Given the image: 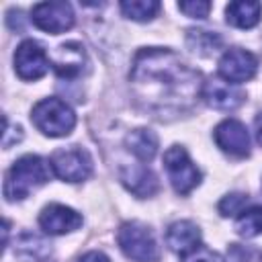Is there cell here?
I'll return each instance as SVG.
<instances>
[{"label":"cell","mask_w":262,"mask_h":262,"mask_svg":"<svg viewBox=\"0 0 262 262\" xmlns=\"http://www.w3.org/2000/svg\"><path fill=\"white\" fill-rule=\"evenodd\" d=\"M131 90L143 111L156 117L180 115L199 100L203 78L170 49L147 47L137 51L131 66Z\"/></svg>","instance_id":"cell-1"},{"label":"cell","mask_w":262,"mask_h":262,"mask_svg":"<svg viewBox=\"0 0 262 262\" xmlns=\"http://www.w3.org/2000/svg\"><path fill=\"white\" fill-rule=\"evenodd\" d=\"M49 168L51 166L41 156L27 154V156L18 158L10 166V170L6 172V178H4L6 201H23L35 188L43 186L51 176Z\"/></svg>","instance_id":"cell-2"},{"label":"cell","mask_w":262,"mask_h":262,"mask_svg":"<svg viewBox=\"0 0 262 262\" xmlns=\"http://www.w3.org/2000/svg\"><path fill=\"white\" fill-rule=\"evenodd\" d=\"M31 121L47 137H66L76 127V115L72 106L57 96L39 100L31 111Z\"/></svg>","instance_id":"cell-3"},{"label":"cell","mask_w":262,"mask_h":262,"mask_svg":"<svg viewBox=\"0 0 262 262\" xmlns=\"http://www.w3.org/2000/svg\"><path fill=\"white\" fill-rule=\"evenodd\" d=\"M121 252L135 262H158L160 248L151 229L139 221H125L117 231Z\"/></svg>","instance_id":"cell-4"},{"label":"cell","mask_w":262,"mask_h":262,"mask_svg":"<svg viewBox=\"0 0 262 262\" xmlns=\"http://www.w3.org/2000/svg\"><path fill=\"white\" fill-rule=\"evenodd\" d=\"M164 168L168 172L170 184L178 194H188L201 184V170L192 164L182 145H172L164 154Z\"/></svg>","instance_id":"cell-5"},{"label":"cell","mask_w":262,"mask_h":262,"mask_svg":"<svg viewBox=\"0 0 262 262\" xmlns=\"http://www.w3.org/2000/svg\"><path fill=\"white\" fill-rule=\"evenodd\" d=\"M49 166L63 182H82L92 174V158L80 145L57 149L49 158Z\"/></svg>","instance_id":"cell-6"},{"label":"cell","mask_w":262,"mask_h":262,"mask_svg":"<svg viewBox=\"0 0 262 262\" xmlns=\"http://www.w3.org/2000/svg\"><path fill=\"white\" fill-rule=\"evenodd\" d=\"M31 18L35 27H39L45 33L59 35L66 33L74 27V8L70 2L63 0H53V2H39L31 10Z\"/></svg>","instance_id":"cell-7"},{"label":"cell","mask_w":262,"mask_h":262,"mask_svg":"<svg viewBox=\"0 0 262 262\" xmlns=\"http://www.w3.org/2000/svg\"><path fill=\"white\" fill-rule=\"evenodd\" d=\"M51 66V57L45 53L41 43L27 39L14 51V72L20 80L35 82L47 74Z\"/></svg>","instance_id":"cell-8"},{"label":"cell","mask_w":262,"mask_h":262,"mask_svg":"<svg viewBox=\"0 0 262 262\" xmlns=\"http://www.w3.org/2000/svg\"><path fill=\"white\" fill-rule=\"evenodd\" d=\"M258 57L252 51L233 47L227 49L219 59V76L229 84H242L256 76Z\"/></svg>","instance_id":"cell-9"},{"label":"cell","mask_w":262,"mask_h":262,"mask_svg":"<svg viewBox=\"0 0 262 262\" xmlns=\"http://www.w3.org/2000/svg\"><path fill=\"white\" fill-rule=\"evenodd\" d=\"M217 147L231 158H248L250 156V133L246 125L237 119L221 121L213 131Z\"/></svg>","instance_id":"cell-10"},{"label":"cell","mask_w":262,"mask_h":262,"mask_svg":"<svg viewBox=\"0 0 262 262\" xmlns=\"http://www.w3.org/2000/svg\"><path fill=\"white\" fill-rule=\"evenodd\" d=\"M82 221L84 219L78 211L59 203H51L39 213V227L49 235H63L76 231L82 225Z\"/></svg>","instance_id":"cell-11"},{"label":"cell","mask_w":262,"mask_h":262,"mask_svg":"<svg viewBox=\"0 0 262 262\" xmlns=\"http://www.w3.org/2000/svg\"><path fill=\"white\" fill-rule=\"evenodd\" d=\"M201 98L213 108L233 111L246 100V94L242 90H237L233 84H229V82H225L221 78H211V80L203 82Z\"/></svg>","instance_id":"cell-12"},{"label":"cell","mask_w":262,"mask_h":262,"mask_svg":"<svg viewBox=\"0 0 262 262\" xmlns=\"http://www.w3.org/2000/svg\"><path fill=\"white\" fill-rule=\"evenodd\" d=\"M86 63V53L80 43H63L57 47L55 55L51 57V66L59 78H76L82 74Z\"/></svg>","instance_id":"cell-13"},{"label":"cell","mask_w":262,"mask_h":262,"mask_svg":"<svg viewBox=\"0 0 262 262\" xmlns=\"http://www.w3.org/2000/svg\"><path fill=\"white\" fill-rule=\"evenodd\" d=\"M166 244L174 254H188L201 246V229L192 221H174L166 231Z\"/></svg>","instance_id":"cell-14"},{"label":"cell","mask_w":262,"mask_h":262,"mask_svg":"<svg viewBox=\"0 0 262 262\" xmlns=\"http://www.w3.org/2000/svg\"><path fill=\"white\" fill-rule=\"evenodd\" d=\"M121 182L125 184L127 190H131L135 196L145 199L158 192V178L156 174L145 168V166H131V168H121Z\"/></svg>","instance_id":"cell-15"},{"label":"cell","mask_w":262,"mask_h":262,"mask_svg":"<svg viewBox=\"0 0 262 262\" xmlns=\"http://www.w3.org/2000/svg\"><path fill=\"white\" fill-rule=\"evenodd\" d=\"M260 16H262V4L260 2L237 0V2H229L225 8V20L237 29L256 27L260 23Z\"/></svg>","instance_id":"cell-16"},{"label":"cell","mask_w":262,"mask_h":262,"mask_svg":"<svg viewBox=\"0 0 262 262\" xmlns=\"http://www.w3.org/2000/svg\"><path fill=\"white\" fill-rule=\"evenodd\" d=\"M125 145L135 158H139L143 162H149L158 154V135L151 129H143L141 127V129L131 131L125 137Z\"/></svg>","instance_id":"cell-17"},{"label":"cell","mask_w":262,"mask_h":262,"mask_svg":"<svg viewBox=\"0 0 262 262\" xmlns=\"http://www.w3.org/2000/svg\"><path fill=\"white\" fill-rule=\"evenodd\" d=\"M119 6L127 18L137 23H147L160 12V2L156 0H125Z\"/></svg>","instance_id":"cell-18"},{"label":"cell","mask_w":262,"mask_h":262,"mask_svg":"<svg viewBox=\"0 0 262 262\" xmlns=\"http://www.w3.org/2000/svg\"><path fill=\"white\" fill-rule=\"evenodd\" d=\"M235 231L242 237H256L262 235V207H250L246 211H242V215L235 221Z\"/></svg>","instance_id":"cell-19"},{"label":"cell","mask_w":262,"mask_h":262,"mask_svg":"<svg viewBox=\"0 0 262 262\" xmlns=\"http://www.w3.org/2000/svg\"><path fill=\"white\" fill-rule=\"evenodd\" d=\"M186 43L188 47L199 53V55H209L213 53L215 49H219L221 45V39L215 35V33H209V31H196V29H190L188 35H186Z\"/></svg>","instance_id":"cell-20"},{"label":"cell","mask_w":262,"mask_h":262,"mask_svg":"<svg viewBox=\"0 0 262 262\" xmlns=\"http://www.w3.org/2000/svg\"><path fill=\"white\" fill-rule=\"evenodd\" d=\"M246 201H248V196L244 192H231V194H227V196H223L219 201L217 209H219V213L223 217H233V215H237V213L244 211Z\"/></svg>","instance_id":"cell-21"},{"label":"cell","mask_w":262,"mask_h":262,"mask_svg":"<svg viewBox=\"0 0 262 262\" xmlns=\"http://www.w3.org/2000/svg\"><path fill=\"white\" fill-rule=\"evenodd\" d=\"M178 10L184 12L190 18H205L211 10V2L205 0H188V2H178Z\"/></svg>","instance_id":"cell-22"},{"label":"cell","mask_w":262,"mask_h":262,"mask_svg":"<svg viewBox=\"0 0 262 262\" xmlns=\"http://www.w3.org/2000/svg\"><path fill=\"white\" fill-rule=\"evenodd\" d=\"M182 262H225V260L221 258V254L213 252L211 248L199 246V248H194L192 252L184 254V256H182Z\"/></svg>","instance_id":"cell-23"},{"label":"cell","mask_w":262,"mask_h":262,"mask_svg":"<svg viewBox=\"0 0 262 262\" xmlns=\"http://www.w3.org/2000/svg\"><path fill=\"white\" fill-rule=\"evenodd\" d=\"M78 262H111V260H108L106 254H102V252H98V250H92V252L84 254Z\"/></svg>","instance_id":"cell-24"},{"label":"cell","mask_w":262,"mask_h":262,"mask_svg":"<svg viewBox=\"0 0 262 262\" xmlns=\"http://www.w3.org/2000/svg\"><path fill=\"white\" fill-rule=\"evenodd\" d=\"M254 127H256V139H258V143L262 145V113L256 115V119H254Z\"/></svg>","instance_id":"cell-25"}]
</instances>
